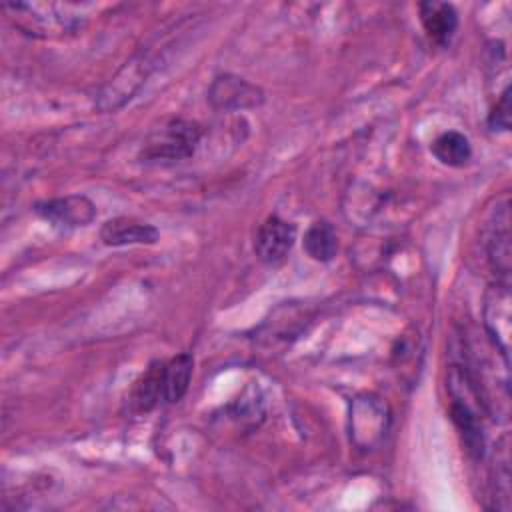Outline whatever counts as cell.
I'll return each instance as SVG.
<instances>
[{"mask_svg": "<svg viewBox=\"0 0 512 512\" xmlns=\"http://www.w3.org/2000/svg\"><path fill=\"white\" fill-rule=\"evenodd\" d=\"M88 4H46V2H12L4 10L14 24L32 36L52 38L78 30Z\"/></svg>", "mask_w": 512, "mask_h": 512, "instance_id": "6da1fadb", "label": "cell"}, {"mask_svg": "<svg viewBox=\"0 0 512 512\" xmlns=\"http://www.w3.org/2000/svg\"><path fill=\"white\" fill-rule=\"evenodd\" d=\"M202 128L198 122L184 118H170L160 128H156L144 148L140 158L144 162H180L196 152Z\"/></svg>", "mask_w": 512, "mask_h": 512, "instance_id": "7a4b0ae2", "label": "cell"}, {"mask_svg": "<svg viewBox=\"0 0 512 512\" xmlns=\"http://www.w3.org/2000/svg\"><path fill=\"white\" fill-rule=\"evenodd\" d=\"M390 410L388 404L376 394H360L350 406V438L362 448L370 450L376 446L388 430Z\"/></svg>", "mask_w": 512, "mask_h": 512, "instance_id": "3957f363", "label": "cell"}, {"mask_svg": "<svg viewBox=\"0 0 512 512\" xmlns=\"http://www.w3.org/2000/svg\"><path fill=\"white\" fill-rule=\"evenodd\" d=\"M208 102L214 110L236 112L260 106L264 102V92L242 76L220 74L208 86Z\"/></svg>", "mask_w": 512, "mask_h": 512, "instance_id": "277c9868", "label": "cell"}, {"mask_svg": "<svg viewBox=\"0 0 512 512\" xmlns=\"http://www.w3.org/2000/svg\"><path fill=\"white\" fill-rule=\"evenodd\" d=\"M296 240V226L280 216H268L254 238V252L266 266H276L286 260Z\"/></svg>", "mask_w": 512, "mask_h": 512, "instance_id": "5b68a950", "label": "cell"}, {"mask_svg": "<svg viewBox=\"0 0 512 512\" xmlns=\"http://www.w3.org/2000/svg\"><path fill=\"white\" fill-rule=\"evenodd\" d=\"M34 212L60 228L88 226L96 218L94 202L84 194H70L62 198L42 200L34 206Z\"/></svg>", "mask_w": 512, "mask_h": 512, "instance_id": "8992f818", "label": "cell"}, {"mask_svg": "<svg viewBox=\"0 0 512 512\" xmlns=\"http://www.w3.org/2000/svg\"><path fill=\"white\" fill-rule=\"evenodd\" d=\"M484 326L492 346L508 360L510 350V290L506 282L490 286L484 298Z\"/></svg>", "mask_w": 512, "mask_h": 512, "instance_id": "52a82bcc", "label": "cell"}, {"mask_svg": "<svg viewBox=\"0 0 512 512\" xmlns=\"http://www.w3.org/2000/svg\"><path fill=\"white\" fill-rule=\"evenodd\" d=\"M486 252H488V260L492 264V270L500 276V282H506L508 272H510V212H508V198H504V204L500 208H496V212L490 218Z\"/></svg>", "mask_w": 512, "mask_h": 512, "instance_id": "ba28073f", "label": "cell"}, {"mask_svg": "<svg viewBox=\"0 0 512 512\" xmlns=\"http://www.w3.org/2000/svg\"><path fill=\"white\" fill-rule=\"evenodd\" d=\"M100 240L106 246H132L154 244L158 240V228L130 216H116L102 224Z\"/></svg>", "mask_w": 512, "mask_h": 512, "instance_id": "9c48e42d", "label": "cell"}, {"mask_svg": "<svg viewBox=\"0 0 512 512\" xmlns=\"http://www.w3.org/2000/svg\"><path fill=\"white\" fill-rule=\"evenodd\" d=\"M420 22L426 34L440 46H446L458 28V14L448 2H422L418 6Z\"/></svg>", "mask_w": 512, "mask_h": 512, "instance_id": "30bf717a", "label": "cell"}, {"mask_svg": "<svg viewBox=\"0 0 512 512\" xmlns=\"http://www.w3.org/2000/svg\"><path fill=\"white\" fill-rule=\"evenodd\" d=\"M164 398V362H152L130 390L128 404L136 414L150 412Z\"/></svg>", "mask_w": 512, "mask_h": 512, "instance_id": "8fae6325", "label": "cell"}, {"mask_svg": "<svg viewBox=\"0 0 512 512\" xmlns=\"http://www.w3.org/2000/svg\"><path fill=\"white\" fill-rule=\"evenodd\" d=\"M450 418L456 424L458 432L462 434L464 446L470 452V456L480 458L484 452V438H482V428L478 424V418H476L470 402L464 398H452Z\"/></svg>", "mask_w": 512, "mask_h": 512, "instance_id": "7c38bea8", "label": "cell"}, {"mask_svg": "<svg viewBox=\"0 0 512 512\" xmlns=\"http://www.w3.org/2000/svg\"><path fill=\"white\" fill-rule=\"evenodd\" d=\"M430 152L444 166L460 168V166L468 164V160L472 156V146L464 134H460L456 130H448L434 138V142L430 144Z\"/></svg>", "mask_w": 512, "mask_h": 512, "instance_id": "4fadbf2b", "label": "cell"}, {"mask_svg": "<svg viewBox=\"0 0 512 512\" xmlns=\"http://www.w3.org/2000/svg\"><path fill=\"white\" fill-rule=\"evenodd\" d=\"M194 360L188 352H182L164 362V400L174 404L184 398L190 386Z\"/></svg>", "mask_w": 512, "mask_h": 512, "instance_id": "5bb4252c", "label": "cell"}, {"mask_svg": "<svg viewBox=\"0 0 512 512\" xmlns=\"http://www.w3.org/2000/svg\"><path fill=\"white\" fill-rule=\"evenodd\" d=\"M304 250L316 262H330L338 250V240L332 224L326 220L314 222L304 234Z\"/></svg>", "mask_w": 512, "mask_h": 512, "instance_id": "9a60e30c", "label": "cell"}, {"mask_svg": "<svg viewBox=\"0 0 512 512\" xmlns=\"http://www.w3.org/2000/svg\"><path fill=\"white\" fill-rule=\"evenodd\" d=\"M488 126L492 130H508L510 128V86L504 88L500 100L492 108L488 116Z\"/></svg>", "mask_w": 512, "mask_h": 512, "instance_id": "2e32d148", "label": "cell"}]
</instances>
